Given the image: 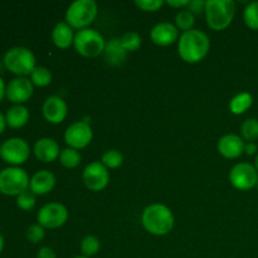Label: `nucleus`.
<instances>
[{"label":"nucleus","instance_id":"2","mask_svg":"<svg viewBox=\"0 0 258 258\" xmlns=\"http://www.w3.org/2000/svg\"><path fill=\"white\" fill-rule=\"evenodd\" d=\"M141 223L148 233L156 237H163L173 231L175 217L168 206L154 203L143 211Z\"/></svg>","mask_w":258,"mask_h":258},{"label":"nucleus","instance_id":"9","mask_svg":"<svg viewBox=\"0 0 258 258\" xmlns=\"http://www.w3.org/2000/svg\"><path fill=\"white\" fill-rule=\"evenodd\" d=\"M68 217L70 213L66 206L58 202H52L44 204L38 211L37 222L44 229H57L64 226L66 222L68 221Z\"/></svg>","mask_w":258,"mask_h":258},{"label":"nucleus","instance_id":"26","mask_svg":"<svg viewBox=\"0 0 258 258\" xmlns=\"http://www.w3.org/2000/svg\"><path fill=\"white\" fill-rule=\"evenodd\" d=\"M194 24H196V17L191 14L188 9L179 10L175 15V25L179 30L188 32V30L194 29Z\"/></svg>","mask_w":258,"mask_h":258},{"label":"nucleus","instance_id":"42","mask_svg":"<svg viewBox=\"0 0 258 258\" xmlns=\"http://www.w3.org/2000/svg\"><path fill=\"white\" fill-rule=\"evenodd\" d=\"M72 258H88V257H86V256H76V257H72Z\"/></svg>","mask_w":258,"mask_h":258},{"label":"nucleus","instance_id":"33","mask_svg":"<svg viewBox=\"0 0 258 258\" xmlns=\"http://www.w3.org/2000/svg\"><path fill=\"white\" fill-rule=\"evenodd\" d=\"M164 4L165 3L163 0H136L135 2L136 7L146 13L158 12V10H160L163 8Z\"/></svg>","mask_w":258,"mask_h":258},{"label":"nucleus","instance_id":"24","mask_svg":"<svg viewBox=\"0 0 258 258\" xmlns=\"http://www.w3.org/2000/svg\"><path fill=\"white\" fill-rule=\"evenodd\" d=\"M82 156L80 151L72 148H66L64 150L60 151L59 163L62 164L63 168L66 169H76L81 164Z\"/></svg>","mask_w":258,"mask_h":258},{"label":"nucleus","instance_id":"35","mask_svg":"<svg viewBox=\"0 0 258 258\" xmlns=\"http://www.w3.org/2000/svg\"><path fill=\"white\" fill-rule=\"evenodd\" d=\"M37 258H57V253L50 247H40L37 252Z\"/></svg>","mask_w":258,"mask_h":258},{"label":"nucleus","instance_id":"23","mask_svg":"<svg viewBox=\"0 0 258 258\" xmlns=\"http://www.w3.org/2000/svg\"><path fill=\"white\" fill-rule=\"evenodd\" d=\"M29 80L37 87H47L52 83V73L44 66H37L30 73Z\"/></svg>","mask_w":258,"mask_h":258},{"label":"nucleus","instance_id":"36","mask_svg":"<svg viewBox=\"0 0 258 258\" xmlns=\"http://www.w3.org/2000/svg\"><path fill=\"white\" fill-rule=\"evenodd\" d=\"M165 4H168L171 8L183 10L184 8H188L189 0H168V2H165Z\"/></svg>","mask_w":258,"mask_h":258},{"label":"nucleus","instance_id":"8","mask_svg":"<svg viewBox=\"0 0 258 258\" xmlns=\"http://www.w3.org/2000/svg\"><path fill=\"white\" fill-rule=\"evenodd\" d=\"M30 156L29 144L22 138H10L2 144L0 158L9 166H20Z\"/></svg>","mask_w":258,"mask_h":258},{"label":"nucleus","instance_id":"17","mask_svg":"<svg viewBox=\"0 0 258 258\" xmlns=\"http://www.w3.org/2000/svg\"><path fill=\"white\" fill-rule=\"evenodd\" d=\"M33 153H34L35 158L42 163H53L59 159V144L52 138H42L35 141Z\"/></svg>","mask_w":258,"mask_h":258},{"label":"nucleus","instance_id":"4","mask_svg":"<svg viewBox=\"0 0 258 258\" xmlns=\"http://www.w3.org/2000/svg\"><path fill=\"white\" fill-rule=\"evenodd\" d=\"M98 14L97 3L93 0H76L68 7L64 22L72 29L82 30L90 28Z\"/></svg>","mask_w":258,"mask_h":258},{"label":"nucleus","instance_id":"28","mask_svg":"<svg viewBox=\"0 0 258 258\" xmlns=\"http://www.w3.org/2000/svg\"><path fill=\"white\" fill-rule=\"evenodd\" d=\"M101 163L106 166L107 169H117L122 165L123 156L118 150L111 149L107 150L101 158Z\"/></svg>","mask_w":258,"mask_h":258},{"label":"nucleus","instance_id":"27","mask_svg":"<svg viewBox=\"0 0 258 258\" xmlns=\"http://www.w3.org/2000/svg\"><path fill=\"white\" fill-rule=\"evenodd\" d=\"M100 248V239L96 236H86L82 239V242H81V252H82V256L91 258L98 253Z\"/></svg>","mask_w":258,"mask_h":258},{"label":"nucleus","instance_id":"30","mask_svg":"<svg viewBox=\"0 0 258 258\" xmlns=\"http://www.w3.org/2000/svg\"><path fill=\"white\" fill-rule=\"evenodd\" d=\"M121 40V44H122L123 49L126 50V52H136V50L139 49V48L141 47V37L139 33L136 32H127L125 33V34L122 35V37L120 38Z\"/></svg>","mask_w":258,"mask_h":258},{"label":"nucleus","instance_id":"38","mask_svg":"<svg viewBox=\"0 0 258 258\" xmlns=\"http://www.w3.org/2000/svg\"><path fill=\"white\" fill-rule=\"evenodd\" d=\"M5 92H7V85H5L4 80H3V77L0 76V102H2L3 98L5 97Z\"/></svg>","mask_w":258,"mask_h":258},{"label":"nucleus","instance_id":"34","mask_svg":"<svg viewBox=\"0 0 258 258\" xmlns=\"http://www.w3.org/2000/svg\"><path fill=\"white\" fill-rule=\"evenodd\" d=\"M206 3L203 0H193V2H189V5L186 9L191 13V14H202L206 10Z\"/></svg>","mask_w":258,"mask_h":258},{"label":"nucleus","instance_id":"43","mask_svg":"<svg viewBox=\"0 0 258 258\" xmlns=\"http://www.w3.org/2000/svg\"><path fill=\"white\" fill-rule=\"evenodd\" d=\"M257 190H258V183H257Z\"/></svg>","mask_w":258,"mask_h":258},{"label":"nucleus","instance_id":"44","mask_svg":"<svg viewBox=\"0 0 258 258\" xmlns=\"http://www.w3.org/2000/svg\"><path fill=\"white\" fill-rule=\"evenodd\" d=\"M0 148H2V144H0Z\"/></svg>","mask_w":258,"mask_h":258},{"label":"nucleus","instance_id":"20","mask_svg":"<svg viewBox=\"0 0 258 258\" xmlns=\"http://www.w3.org/2000/svg\"><path fill=\"white\" fill-rule=\"evenodd\" d=\"M103 54H105V59L107 60L108 64L113 66V67L122 64L127 57V52L123 49L121 40L118 38H112L111 40L106 42Z\"/></svg>","mask_w":258,"mask_h":258},{"label":"nucleus","instance_id":"16","mask_svg":"<svg viewBox=\"0 0 258 258\" xmlns=\"http://www.w3.org/2000/svg\"><path fill=\"white\" fill-rule=\"evenodd\" d=\"M244 140L242 136L236 135V134H228V135L222 136L217 143V150L219 155L223 156L224 159H238L242 154H244Z\"/></svg>","mask_w":258,"mask_h":258},{"label":"nucleus","instance_id":"7","mask_svg":"<svg viewBox=\"0 0 258 258\" xmlns=\"http://www.w3.org/2000/svg\"><path fill=\"white\" fill-rule=\"evenodd\" d=\"M29 175L20 166H8L0 171V193L7 197H18L29 190Z\"/></svg>","mask_w":258,"mask_h":258},{"label":"nucleus","instance_id":"32","mask_svg":"<svg viewBox=\"0 0 258 258\" xmlns=\"http://www.w3.org/2000/svg\"><path fill=\"white\" fill-rule=\"evenodd\" d=\"M25 236H27V239L30 242V243L38 244V243H40L43 239H44L45 229L43 228L42 226H39L38 223L32 224V226L27 229V233H25Z\"/></svg>","mask_w":258,"mask_h":258},{"label":"nucleus","instance_id":"37","mask_svg":"<svg viewBox=\"0 0 258 258\" xmlns=\"http://www.w3.org/2000/svg\"><path fill=\"white\" fill-rule=\"evenodd\" d=\"M257 151H258V148L256 143H246V145H244V153H246L247 155L252 156L254 155Z\"/></svg>","mask_w":258,"mask_h":258},{"label":"nucleus","instance_id":"29","mask_svg":"<svg viewBox=\"0 0 258 258\" xmlns=\"http://www.w3.org/2000/svg\"><path fill=\"white\" fill-rule=\"evenodd\" d=\"M243 19L247 27L252 30H258V2H252L244 8Z\"/></svg>","mask_w":258,"mask_h":258},{"label":"nucleus","instance_id":"18","mask_svg":"<svg viewBox=\"0 0 258 258\" xmlns=\"http://www.w3.org/2000/svg\"><path fill=\"white\" fill-rule=\"evenodd\" d=\"M55 175L49 170H39L30 178L29 190L34 196H45L55 186Z\"/></svg>","mask_w":258,"mask_h":258},{"label":"nucleus","instance_id":"31","mask_svg":"<svg viewBox=\"0 0 258 258\" xmlns=\"http://www.w3.org/2000/svg\"><path fill=\"white\" fill-rule=\"evenodd\" d=\"M35 203H37V199H35V196L30 190L24 191L20 196L17 197V206L18 208L22 209L24 212L32 211L35 207Z\"/></svg>","mask_w":258,"mask_h":258},{"label":"nucleus","instance_id":"6","mask_svg":"<svg viewBox=\"0 0 258 258\" xmlns=\"http://www.w3.org/2000/svg\"><path fill=\"white\" fill-rule=\"evenodd\" d=\"M73 47L82 57L96 58L105 52L106 40L100 32L92 28H86L76 33Z\"/></svg>","mask_w":258,"mask_h":258},{"label":"nucleus","instance_id":"21","mask_svg":"<svg viewBox=\"0 0 258 258\" xmlns=\"http://www.w3.org/2000/svg\"><path fill=\"white\" fill-rule=\"evenodd\" d=\"M29 110L24 105H13L5 113L7 125L12 128H22L29 121Z\"/></svg>","mask_w":258,"mask_h":258},{"label":"nucleus","instance_id":"11","mask_svg":"<svg viewBox=\"0 0 258 258\" xmlns=\"http://www.w3.org/2000/svg\"><path fill=\"white\" fill-rule=\"evenodd\" d=\"M63 138L68 148L80 151L90 145L93 139V131L90 123L85 121H76L66 128Z\"/></svg>","mask_w":258,"mask_h":258},{"label":"nucleus","instance_id":"13","mask_svg":"<svg viewBox=\"0 0 258 258\" xmlns=\"http://www.w3.org/2000/svg\"><path fill=\"white\" fill-rule=\"evenodd\" d=\"M34 93V85L28 77H15L7 85L5 97L14 105H24Z\"/></svg>","mask_w":258,"mask_h":258},{"label":"nucleus","instance_id":"10","mask_svg":"<svg viewBox=\"0 0 258 258\" xmlns=\"http://www.w3.org/2000/svg\"><path fill=\"white\" fill-rule=\"evenodd\" d=\"M229 181L234 189L247 191L257 186L258 171L249 163H238L229 171Z\"/></svg>","mask_w":258,"mask_h":258},{"label":"nucleus","instance_id":"40","mask_svg":"<svg viewBox=\"0 0 258 258\" xmlns=\"http://www.w3.org/2000/svg\"><path fill=\"white\" fill-rule=\"evenodd\" d=\"M4 247H5V241H4V237H3V234L0 233V253H2V252L4 251Z\"/></svg>","mask_w":258,"mask_h":258},{"label":"nucleus","instance_id":"12","mask_svg":"<svg viewBox=\"0 0 258 258\" xmlns=\"http://www.w3.org/2000/svg\"><path fill=\"white\" fill-rule=\"evenodd\" d=\"M82 180L91 191H102L110 183V171L101 161H93L83 170Z\"/></svg>","mask_w":258,"mask_h":258},{"label":"nucleus","instance_id":"39","mask_svg":"<svg viewBox=\"0 0 258 258\" xmlns=\"http://www.w3.org/2000/svg\"><path fill=\"white\" fill-rule=\"evenodd\" d=\"M7 126L8 125H7V120H5V115H3V113L0 112V135L4 133Z\"/></svg>","mask_w":258,"mask_h":258},{"label":"nucleus","instance_id":"41","mask_svg":"<svg viewBox=\"0 0 258 258\" xmlns=\"http://www.w3.org/2000/svg\"><path fill=\"white\" fill-rule=\"evenodd\" d=\"M254 168H256V170L258 171V154L256 156V160H254Z\"/></svg>","mask_w":258,"mask_h":258},{"label":"nucleus","instance_id":"3","mask_svg":"<svg viewBox=\"0 0 258 258\" xmlns=\"http://www.w3.org/2000/svg\"><path fill=\"white\" fill-rule=\"evenodd\" d=\"M206 20L212 30L221 32L227 29L236 15V3L233 0H207L204 10Z\"/></svg>","mask_w":258,"mask_h":258},{"label":"nucleus","instance_id":"22","mask_svg":"<svg viewBox=\"0 0 258 258\" xmlns=\"http://www.w3.org/2000/svg\"><path fill=\"white\" fill-rule=\"evenodd\" d=\"M253 105V96L249 92H241L234 96L229 102V111L233 115H243Z\"/></svg>","mask_w":258,"mask_h":258},{"label":"nucleus","instance_id":"15","mask_svg":"<svg viewBox=\"0 0 258 258\" xmlns=\"http://www.w3.org/2000/svg\"><path fill=\"white\" fill-rule=\"evenodd\" d=\"M150 39L159 47H168L179 40V29L173 23H158L151 28Z\"/></svg>","mask_w":258,"mask_h":258},{"label":"nucleus","instance_id":"25","mask_svg":"<svg viewBox=\"0 0 258 258\" xmlns=\"http://www.w3.org/2000/svg\"><path fill=\"white\" fill-rule=\"evenodd\" d=\"M241 135L247 143H254L258 140V120L257 118H247L241 126Z\"/></svg>","mask_w":258,"mask_h":258},{"label":"nucleus","instance_id":"19","mask_svg":"<svg viewBox=\"0 0 258 258\" xmlns=\"http://www.w3.org/2000/svg\"><path fill=\"white\" fill-rule=\"evenodd\" d=\"M75 35L73 29L66 22L57 23L52 30V40L55 47L59 49H67L73 45Z\"/></svg>","mask_w":258,"mask_h":258},{"label":"nucleus","instance_id":"1","mask_svg":"<svg viewBox=\"0 0 258 258\" xmlns=\"http://www.w3.org/2000/svg\"><path fill=\"white\" fill-rule=\"evenodd\" d=\"M211 49V40L204 32L191 29L181 33L178 40L179 57L189 64L202 62L208 55Z\"/></svg>","mask_w":258,"mask_h":258},{"label":"nucleus","instance_id":"14","mask_svg":"<svg viewBox=\"0 0 258 258\" xmlns=\"http://www.w3.org/2000/svg\"><path fill=\"white\" fill-rule=\"evenodd\" d=\"M43 117L53 125L62 123L68 115V106L59 96H49L42 107Z\"/></svg>","mask_w":258,"mask_h":258},{"label":"nucleus","instance_id":"5","mask_svg":"<svg viewBox=\"0 0 258 258\" xmlns=\"http://www.w3.org/2000/svg\"><path fill=\"white\" fill-rule=\"evenodd\" d=\"M5 68L17 77H27L30 76L37 66H35V55L27 47H13L5 52L3 58Z\"/></svg>","mask_w":258,"mask_h":258}]
</instances>
